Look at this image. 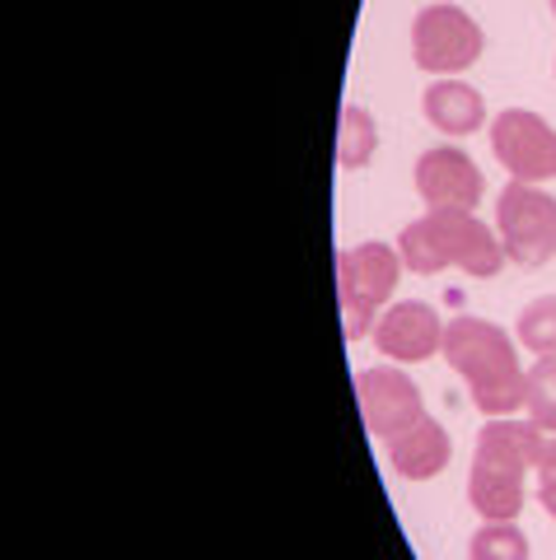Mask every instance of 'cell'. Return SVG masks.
Wrapping results in <instances>:
<instances>
[{
  "label": "cell",
  "mask_w": 556,
  "mask_h": 560,
  "mask_svg": "<svg viewBox=\"0 0 556 560\" xmlns=\"http://www.w3.org/2000/svg\"><path fill=\"white\" fill-rule=\"evenodd\" d=\"M444 360L463 374L473 407L482 416H514L524 411L529 374L519 370L514 337L486 318H454L444 327Z\"/></svg>",
  "instance_id": "cell-1"
},
{
  "label": "cell",
  "mask_w": 556,
  "mask_h": 560,
  "mask_svg": "<svg viewBox=\"0 0 556 560\" xmlns=\"http://www.w3.org/2000/svg\"><path fill=\"white\" fill-rule=\"evenodd\" d=\"M397 257H403V267L416 276H436L444 267H459L477 280H491L506 267L500 234L486 230L473 210H426L421 220L403 224Z\"/></svg>",
  "instance_id": "cell-2"
},
{
  "label": "cell",
  "mask_w": 556,
  "mask_h": 560,
  "mask_svg": "<svg viewBox=\"0 0 556 560\" xmlns=\"http://www.w3.org/2000/svg\"><path fill=\"white\" fill-rule=\"evenodd\" d=\"M533 471L529 420L491 416L477 434L473 471H467V504L486 523H510L524 510V477Z\"/></svg>",
  "instance_id": "cell-3"
},
{
  "label": "cell",
  "mask_w": 556,
  "mask_h": 560,
  "mask_svg": "<svg viewBox=\"0 0 556 560\" xmlns=\"http://www.w3.org/2000/svg\"><path fill=\"white\" fill-rule=\"evenodd\" d=\"M397 276H403V257L389 243H356V248L337 253V304L346 341H360L364 331L379 323V308L393 300Z\"/></svg>",
  "instance_id": "cell-4"
},
{
  "label": "cell",
  "mask_w": 556,
  "mask_h": 560,
  "mask_svg": "<svg viewBox=\"0 0 556 560\" xmlns=\"http://www.w3.org/2000/svg\"><path fill=\"white\" fill-rule=\"evenodd\" d=\"M496 234L500 248L519 267H543L556 257V197H547L537 183H506L496 197Z\"/></svg>",
  "instance_id": "cell-5"
},
{
  "label": "cell",
  "mask_w": 556,
  "mask_h": 560,
  "mask_svg": "<svg viewBox=\"0 0 556 560\" xmlns=\"http://www.w3.org/2000/svg\"><path fill=\"white\" fill-rule=\"evenodd\" d=\"M482 28L473 24V14L459 10V5H426L421 14L412 20V57L421 70L440 80H454L459 70H467L482 57Z\"/></svg>",
  "instance_id": "cell-6"
},
{
  "label": "cell",
  "mask_w": 556,
  "mask_h": 560,
  "mask_svg": "<svg viewBox=\"0 0 556 560\" xmlns=\"http://www.w3.org/2000/svg\"><path fill=\"white\" fill-rule=\"evenodd\" d=\"M491 154L514 183L556 178V127L529 108H506L491 117Z\"/></svg>",
  "instance_id": "cell-7"
},
{
  "label": "cell",
  "mask_w": 556,
  "mask_h": 560,
  "mask_svg": "<svg viewBox=\"0 0 556 560\" xmlns=\"http://www.w3.org/2000/svg\"><path fill=\"white\" fill-rule=\"evenodd\" d=\"M356 401H360V420L374 440H393L397 430H407L412 420L426 416L421 388L393 364H379V370H360L356 374Z\"/></svg>",
  "instance_id": "cell-8"
},
{
  "label": "cell",
  "mask_w": 556,
  "mask_h": 560,
  "mask_svg": "<svg viewBox=\"0 0 556 560\" xmlns=\"http://www.w3.org/2000/svg\"><path fill=\"white\" fill-rule=\"evenodd\" d=\"M444 318L421 300H403L379 313L374 323V346L379 355H389L393 364H421L444 350Z\"/></svg>",
  "instance_id": "cell-9"
},
{
  "label": "cell",
  "mask_w": 556,
  "mask_h": 560,
  "mask_svg": "<svg viewBox=\"0 0 556 560\" xmlns=\"http://www.w3.org/2000/svg\"><path fill=\"white\" fill-rule=\"evenodd\" d=\"M416 191L430 210H473L482 206V168L454 145H436L416 160Z\"/></svg>",
  "instance_id": "cell-10"
},
{
  "label": "cell",
  "mask_w": 556,
  "mask_h": 560,
  "mask_svg": "<svg viewBox=\"0 0 556 560\" xmlns=\"http://www.w3.org/2000/svg\"><path fill=\"white\" fill-rule=\"evenodd\" d=\"M384 448H389V467L403 481H430V477H440V471L449 467V453H454V444H449V430L440 425L436 416L412 420L407 430H397L393 440H384Z\"/></svg>",
  "instance_id": "cell-11"
},
{
  "label": "cell",
  "mask_w": 556,
  "mask_h": 560,
  "mask_svg": "<svg viewBox=\"0 0 556 560\" xmlns=\"http://www.w3.org/2000/svg\"><path fill=\"white\" fill-rule=\"evenodd\" d=\"M421 108H426V121L444 136H473L482 131L486 121V103L473 84L463 80H436L430 90L421 94Z\"/></svg>",
  "instance_id": "cell-12"
},
{
  "label": "cell",
  "mask_w": 556,
  "mask_h": 560,
  "mask_svg": "<svg viewBox=\"0 0 556 560\" xmlns=\"http://www.w3.org/2000/svg\"><path fill=\"white\" fill-rule=\"evenodd\" d=\"M514 337L519 346L529 350V355H556V294H543V300H533L519 308V323H514Z\"/></svg>",
  "instance_id": "cell-13"
},
{
  "label": "cell",
  "mask_w": 556,
  "mask_h": 560,
  "mask_svg": "<svg viewBox=\"0 0 556 560\" xmlns=\"http://www.w3.org/2000/svg\"><path fill=\"white\" fill-rule=\"evenodd\" d=\"M524 420H529V425H537V430H556V355H543L529 370Z\"/></svg>",
  "instance_id": "cell-14"
},
{
  "label": "cell",
  "mask_w": 556,
  "mask_h": 560,
  "mask_svg": "<svg viewBox=\"0 0 556 560\" xmlns=\"http://www.w3.org/2000/svg\"><path fill=\"white\" fill-rule=\"evenodd\" d=\"M467 560H529V537L514 523H482L467 541Z\"/></svg>",
  "instance_id": "cell-15"
},
{
  "label": "cell",
  "mask_w": 556,
  "mask_h": 560,
  "mask_svg": "<svg viewBox=\"0 0 556 560\" xmlns=\"http://www.w3.org/2000/svg\"><path fill=\"white\" fill-rule=\"evenodd\" d=\"M374 145H379L374 117L360 113V108H341V136H337V160H341V168H360L374 154Z\"/></svg>",
  "instance_id": "cell-16"
},
{
  "label": "cell",
  "mask_w": 556,
  "mask_h": 560,
  "mask_svg": "<svg viewBox=\"0 0 556 560\" xmlns=\"http://www.w3.org/2000/svg\"><path fill=\"white\" fill-rule=\"evenodd\" d=\"M529 453H533V467L543 471V477H556V430L529 425Z\"/></svg>",
  "instance_id": "cell-17"
},
{
  "label": "cell",
  "mask_w": 556,
  "mask_h": 560,
  "mask_svg": "<svg viewBox=\"0 0 556 560\" xmlns=\"http://www.w3.org/2000/svg\"><path fill=\"white\" fill-rule=\"evenodd\" d=\"M537 504H543V510L556 518V477H543V481H537Z\"/></svg>",
  "instance_id": "cell-18"
},
{
  "label": "cell",
  "mask_w": 556,
  "mask_h": 560,
  "mask_svg": "<svg viewBox=\"0 0 556 560\" xmlns=\"http://www.w3.org/2000/svg\"><path fill=\"white\" fill-rule=\"evenodd\" d=\"M552 14H556V0H552Z\"/></svg>",
  "instance_id": "cell-19"
}]
</instances>
